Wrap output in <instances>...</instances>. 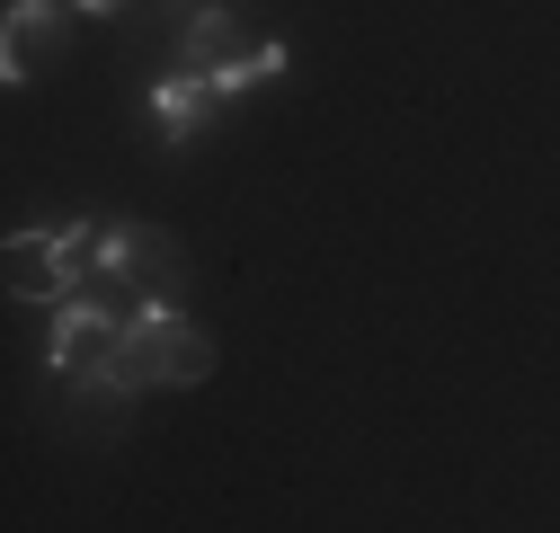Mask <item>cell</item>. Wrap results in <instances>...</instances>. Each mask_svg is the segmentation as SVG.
<instances>
[{
	"mask_svg": "<svg viewBox=\"0 0 560 533\" xmlns=\"http://www.w3.org/2000/svg\"><path fill=\"white\" fill-rule=\"evenodd\" d=\"M205 374H214V339H205V329H196L178 303L143 294V303L116 320L107 356L81 374V391H90V400H133V391H152V382L187 391V382H205Z\"/></svg>",
	"mask_w": 560,
	"mask_h": 533,
	"instance_id": "obj_1",
	"label": "cell"
},
{
	"mask_svg": "<svg viewBox=\"0 0 560 533\" xmlns=\"http://www.w3.org/2000/svg\"><path fill=\"white\" fill-rule=\"evenodd\" d=\"M10 294L19 303H81L98 294V223H62V232H10Z\"/></svg>",
	"mask_w": 560,
	"mask_h": 533,
	"instance_id": "obj_2",
	"label": "cell"
},
{
	"mask_svg": "<svg viewBox=\"0 0 560 533\" xmlns=\"http://www.w3.org/2000/svg\"><path fill=\"white\" fill-rule=\"evenodd\" d=\"M125 311H133V294H116V285H98V294H81V303H54V320H45V374L81 382V374L107 356V339H116Z\"/></svg>",
	"mask_w": 560,
	"mask_h": 533,
	"instance_id": "obj_3",
	"label": "cell"
},
{
	"mask_svg": "<svg viewBox=\"0 0 560 533\" xmlns=\"http://www.w3.org/2000/svg\"><path fill=\"white\" fill-rule=\"evenodd\" d=\"M178 266V240L161 223H98V285L133 294V285H161Z\"/></svg>",
	"mask_w": 560,
	"mask_h": 533,
	"instance_id": "obj_4",
	"label": "cell"
},
{
	"mask_svg": "<svg viewBox=\"0 0 560 533\" xmlns=\"http://www.w3.org/2000/svg\"><path fill=\"white\" fill-rule=\"evenodd\" d=\"M62 10L72 0H10V19H0V81H36V62L62 54Z\"/></svg>",
	"mask_w": 560,
	"mask_h": 533,
	"instance_id": "obj_5",
	"label": "cell"
},
{
	"mask_svg": "<svg viewBox=\"0 0 560 533\" xmlns=\"http://www.w3.org/2000/svg\"><path fill=\"white\" fill-rule=\"evenodd\" d=\"M232 54H249V36H241L232 10H196V19H187V36H178V72L205 81V72H223Z\"/></svg>",
	"mask_w": 560,
	"mask_h": 533,
	"instance_id": "obj_6",
	"label": "cell"
},
{
	"mask_svg": "<svg viewBox=\"0 0 560 533\" xmlns=\"http://www.w3.org/2000/svg\"><path fill=\"white\" fill-rule=\"evenodd\" d=\"M214 90H205L196 72H170L161 90H152V116H161V133H170V143H187V133H205V125H214Z\"/></svg>",
	"mask_w": 560,
	"mask_h": 533,
	"instance_id": "obj_7",
	"label": "cell"
},
{
	"mask_svg": "<svg viewBox=\"0 0 560 533\" xmlns=\"http://www.w3.org/2000/svg\"><path fill=\"white\" fill-rule=\"evenodd\" d=\"M276 72H285V45H249V54H232L223 62V72H205V90H214V98H241V90H258V81H276Z\"/></svg>",
	"mask_w": 560,
	"mask_h": 533,
	"instance_id": "obj_8",
	"label": "cell"
},
{
	"mask_svg": "<svg viewBox=\"0 0 560 533\" xmlns=\"http://www.w3.org/2000/svg\"><path fill=\"white\" fill-rule=\"evenodd\" d=\"M72 10H90V19H116V10H125V0H72Z\"/></svg>",
	"mask_w": 560,
	"mask_h": 533,
	"instance_id": "obj_9",
	"label": "cell"
}]
</instances>
